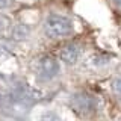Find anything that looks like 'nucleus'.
I'll use <instances>...</instances> for the list:
<instances>
[{
	"instance_id": "obj_7",
	"label": "nucleus",
	"mask_w": 121,
	"mask_h": 121,
	"mask_svg": "<svg viewBox=\"0 0 121 121\" xmlns=\"http://www.w3.org/2000/svg\"><path fill=\"white\" fill-rule=\"evenodd\" d=\"M11 50V44L6 43V41H0V55H3V53H8Z\"/></svg>"
},
{
	"instance_id": "obj_2",
	"label": "nucleus",
	"mask_w": 121,
	"mask_h": 121,
	"mask_svg": "<svg viewBox=\"0 0 121 121\" xmlns=\"http://www.w3.org/2000/svg\"><path fill=\"white\" fill-rule=\"evenodd\" d=\"M59 73V62L52 56H44V58L39 59L36 65V74L39 80H52L55 79Z\"/></svg>"
},
{
	"instance_id": "obj_4",
	"label": "nucleus",
	"mask_w": 121,
	"mask_h": 121,
	"mask_svg": "<svg viewBox=\"0 0 121 121\" xmlns=\"http://www.w3.org/2000/svg\"><path fill=\"white\" fill-rule=\"evenodd\" d=\"M80 55H82V50H80V47L76 45V44H68L60 50V59H62V62L70 64V65H73V64L77 62L79 58H80Z\"/></svg>"
},
{
	"instance_id": "obj_3",
	"label": "nucleus",
	"mask_w": 121,
	"mask_h": 121,
	"mask_svg": "<svg viewBox=\"0 0 121 121\" xmlns=\"http://www.w3.org/2000/svg\"><path fill=\"white\" fill-rule=\"evenodd\" d=\"M71 106L80 115H91V113L95 112L97 103H95V98L92 95H89L86 92H79L76 95H73V98H71Z\"/></svg>"
},
{
	"instance_id": "obj_1",
	"label": "nucleus",
	"mask_w": 121,
	"mask_h": 121,
	"mask_svg": "<svg viewBox=\"0 0 121 121\" xmlns=\"http://www.w3.org/2000/svg\"><path fill=\"white\" fill-rule=\"evenodd\" d=\"M44 32L48 38H64L73 32V23L67 17L52 14L47 17L44 24Z\"/></svg>"
},
{
	"instance_id": "obj_8",
	"label": "nucleus",
	"mask_w": 121,
	"mask_h": 121,
	"mask_svg": "<svg viewBox=\"0 0 121 121\" xmlns=\"http://www.w3.org/2000/svg\"><path fill=\"white\" fill-rule=\"evenodd\" d=\"M12 5V0H0V9H5Z\"/></svg>"
},
{
	"instance_id": "obj_5",
	"label": "nucleus",
	"mask_w": 121,
	"mask_h": 121,
	"mask_svg": "<svg viewBox=\"0 0 121 121\" xmlns=\"http://www.w3.org/2000/svg\"><path fill=\"white\" fill-rule=\"evenodd\" d=\"M39 121H62V118H60V117H59L56 112L48 111V112H44L43 115H41Z\"/></svg>"
},
{
	"instance_id": "obj_6",
	"label": "nucleus",
	"mask_w": 121,
	"mask_h": 121,
	"mask_svg": "<svg viewBox=\"0 0 121 121\" xmlns=\"http://www.w3.org/2000/svg\"><path fill=\"white\" fill-rule=\"evenodd\" d=\"M112 91H113V94H115V95L121 100V74L115 79V80H113V83H112Z\"/></svg>"
}]
</instances>
